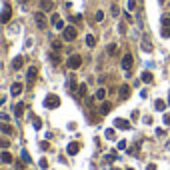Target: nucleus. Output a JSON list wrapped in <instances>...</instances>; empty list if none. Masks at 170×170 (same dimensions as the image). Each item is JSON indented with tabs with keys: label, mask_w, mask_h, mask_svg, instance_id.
<instances>
[{
	"label": "nucleus",
	"mask_w": 170,
	"mask_h": 170,
	"mask_svg": "<svg viewBox=\"0 0 170 170\" xmlns=\"http://www.w3.org/2000/svg\"><path fill=\"white\" fill-rule=\"evenodd\" d=\"M36 78H38V68H36V66H30L26 70V84L32 86L34 82H36Z\"/></svg>",
	"instance_id": "nucleus-1"
},
{
	"label": "nucleus",
	"mask_w": 170,
	"mask_h": 170,
	"mask_svg": "<svg viewBox=\"0 0 170 170\" xmlns=\"http://www.w3.org/2000/svg\"><path fill=\"white\" fill-rule=\"evenodd\" d=\"M44 106L46 108H58L60 106V98L56 96V94H48L44 98Z\"/></svg>",
	"instance_id": "nucleus-2"
},
{
	"label": "nucleus",
	"mask_w": 170,
	"mask_h": 170,
	"mask_svg": "<svg viewBox=\"0 0 170 170\" xmlns=\"http://www.w3.org/2000/svg\"><path fill=\"white\" fill-rule=\"evenodd\" d=\"M10 16H12V6L6 2L4 8H2V12H0V22H2V24H6L8 20H10Z\"/></svg>",
	"instance_id": "nucleus-3"
},
{
	"label": "nucleus",
	"mask_w": 170,
	"mask_h": 170,
	"mask_svg": "<svg viewBox=\"0 0 170 170\" xmlns=\"http://www.w3.org/2000/svg\"><path fill=\"white\" fill-rule=\"evenodd\" d=\"M66 66H68L70 70H76V68H80V66H82V58H80L78 54H74V56H70V58H68Z\"/></svg>",
	"instance_id": "nucleus-4"
},
{
	"label": "nucleus",
	"mask_w": 170,
	"mask_h": 170,
	"mask_svg": "<svg viewBox=\"0 0 170 170\" xmlns=\"http://www.w3.org/2000/svg\"><path fill=\"white\" fill-rule=\"evenodd\" d=\"M62 38H64L66 42H72V40L76 38V28H72V26H66L64 30H62Z\"/></svg>",
	"instance_id": "nucleus-5"
},
{
	"label": "nucleus",
	"mask_w": 170,
	"mask_h": 170,
	"mask_svg": "<svg viewBox=\"0 0 170 170\" xmlns=\"http://www.w3.org/2000/svg\"><path fill=\"white\" fill-rule=\"evenodd\" d=\"M128 96H130V86L128 84H120V88H118V98L122 100H128Z\"/></svg>",
	"instance_id": "nucleus-6"
},
{
	"label": "nucleus",
	"mask_w": 170,
	"mask_h": 170,
	"mask_svg": "<svg viewBox=\"0 0 170 170\" xmlns=\"http://www.w3.org/2000/svg\"><path fill=\"white\" fill-rule=\"evenodd\" d=\"M34 20H36V26H38V28H46V24H48V20H46V16H44L42 10L34 14Z\"/></svg>",
	"instance_id": "nucleus-7"
},
{
	"label": "nucleus",
	"mask_w": 170,
	"mask_h": 170,
	"mask_svg": "<svg viewBox=\"0 0 170 170\" xmlns=\"http://www.w3.org/2000/svg\"><path fill=\"white\" fill-rule=\"evenodd\" d=\"M50 22H52V26L54 28H56V30H64V20H62V18H60V16H58V14H52V18H50Z\"/></svg>",
	"instance_id": "nucleus-8"
},
{
	"label": "nucleus",
	"mask_w": 170,
	"mask_h": 170,
	"mask_svg": "<svg viewBox=\"0 0 170 170\" xmlns=\"http://www.w3.org/2000/svg\"><path fill=\"white\" fill-rule=\"evenodd\" d=\"M132 62H134L132 54H124V56H122V62H120V66H122V68H124V70L128 72V70L132 68Z\"/></svg>",
	"instance_id": "nucleus-9"
},
{
	"label": "nucleus",
	"mask_w": 170,
	"mask_h": 170,
	"mask_svg": "<svg viewBox=\"0 0 170 170\" xmlns=\"http://www.w3.org/2000/svg\"><path fill=\"white\" fill-rule=\"evenodd\" d=\"M66 152H68L70 156H76V154L80 152V144L78 142H70L68 144V148H66Z\"/></svg>",
	"instance_id": "nucleus-10"
},
{
	"label": "nucleus",
	"mask_w": 170,
	"mask_h": 170,
	"mask_svg": "<svg viewBox=\"0 0 170 170\" xmlns=\"http://www.w3.org/2000/svg\"><path fill=\"white\" fill-rule=\"evenodd\" d=\"M52 8H54L52 0H40V10H42V12H50Z\"/></svg>",
	"instance_id": "nucleus-11"
},
{
	"label": "nucleus",
	"mask_w": 170,
	"mask_h": 170,
	"mask_svg": "<svg viewBox=\"0 0 170 170\" xmlns=\"http://www.w3.org/2000/svg\"><path fill=\"white\" fill-rule=\"evenodd\" d=\"M114 126H116V128H122V130H128V128H130V122L124 120V118H116V120H114Z\"/></svg>",
	"instance_id": "nucleus-12"
},
{
	"label": "nucleus",
	"mask_w": 170,
	"mask_h": 170,
	"mask_svg": "<svg viewBox=\"0 0 170 170\" xmlns=\"http://www.w3.org/2000/svg\"><path fill=\"white\" fill-rule=\"evenodd\" d=\"M22 88H24V86L20 84V82H14L12 88H10V94H12V96H20V94H22Z\"/></svg>",
	"instance_id": "nucleus-13"
},
{
	"label": "nucleus",
	"mask_w": 170,
	"mask_h": 170,
	"mask_svg": "<svg viewBox=\"0 0 170 170\" xmlns=\"http://www.w3.org/2000/svg\"><path fill=\"white\" fill-rule=\"evenodd\" d=\"M22 64H24V56H16V58L12 60V70H20Z\"/></svg>",
	"instance_id": "nucleus-14"
},
{
	"label": "nucleus",
	"mask_w": 170,
	"mask_h": 170,
	"mask_svg": "<svg viewBox=\"0 0 170 170\" xmlns=\"http://www.w3.org/2000/svg\"><path fill=\"white\" fill-rule=\"evenodd\" d=\"M84 42H86L88 48H94V46H96V36H94V34H88V36L84 38Z\"/></svg>",
	"instance_id": "nucleus-15"
},
{
	"label": "nucleus",
	"mask_w": 170,
	"mask_h": 170,
	"mask_svg": "<svg viewBox=\"0 0 170 170\" xmlns=\"http://www.w3.org/2000/svg\"><path fill=\"white\" fill-rule=\"evenodd\" d=\"M0 160H2L4 164H14V158H12V154H10V152H2Z\"/></svg>",
	"instance_id": "nucleus-16"
},
{
	"label": "nucleus",
	"mask_w": 170,
	"mask_h": 170,
	"mask_svg": "<svg viewBox=\"0 0 170 170\" xmlns=\"http://www.w3.org/2000/svg\"><path fill=\"white\" fill-rule=\"evenodd\" d=\"M22 114H24V104H22V102H18V104L14 106V116H16V118H20Z\"/></svg>",
	"instance_id": "nucleus-17"
},
{
	"label": "nucleus",
	"mask_w": 170,
	"mask_h": 170,
	"mask_svg": "<svg viewBox=\"0 0 170 170\" xmlns=\"http://www.w3.org/2000/svg\"><path fill=\"white\" fill-rule=\"evenodd\" d=\"M0 130L4 132V134H8V136H10V134H14V128L10 124H6V122H2V124H0Z\"/></svg>",
	"instance_id": "nucleus-18"
},
{
	"label": "nucleus",
	"mask_w": 170,
	"mask_h": 170,
	"mask_svg": "<svg viewBox=\"0 0 170 170\" xmlns=\"http://www.w3.org/2000/svg\"><path fill=\"white\" fill-rule=\"evenodd\" d=\"M154 108H156L158 112H164L166 110V102H164V100H156V102H154Z\"/></svg>",
	"instance_id": "nucleus-19"
},
{
	"label": "nucleus",
	"mask_w": 170,
	"mask_h": 170,
	"mask_svg": "<svg viewBox=\"0 0 170 170\" xmlns=\"http://www.w3.org/2000/svg\"><path fill=\"white\" fill-rule=\"evenodd\" d=\"M86 90H88V86H86V84H78V90H76V94H78L80 98H84V96H86Z\"/></svg>",
	"instance_id": "nucleus-20"
},
{
	"label": "nucleus",
	"mask_w": 170,
	"mask_h": 170,
	"mask_svg": "<svg viewBox=\"0 0 170 170\" xmlns=\"http://www.w3.org/2000/svg\"><path fill=\"white\" fill-rule=\"evenodd\" d=\"M108 140H116V132H114V128H106V134H104Z\"/></svg>",
	"instance_id": "nucleus-21"
},
{
	"label": "nucleus",
	"mask_w": 170,
	"mask_h": 170,
	"mask_svg": "<svg viewBox=\"0 0 170 170\" xmlns=\"http://www.w3.org/2000/svg\"><path fill=\"white\" fill-rule=\"evenodd\" d=\"M142 50H144V52H152V44H150L146 38L142 40Z\"/></svg>",
	"instance_id": "nucleus-22"
},
{
	"label": "nucleus",
	"mask_w": 170,
	"mask_h": 170,
	"mask_svg": "<svg viewBox=\"0 0 170 170\" xmlns=\"http://www.w3.org/2000/svg\"><path fill=\"white\" fill-rule=\"evenodd\" d=\"M116 158H118V154H116V152H112V154H106V156H104V162H114Z\"/></svg>",
	"instance_id": "nucleus-23"
},
{
	"label": "nucleus",
	"mask_w": 170,
	"mask_h": 170,
	"mask_svg": "<svg viewBox=\"0 0 170 170\" xmlns=\"http://www.w3.org/2000/svg\"><path fill=\"white\" fill-rule=\"evenodd\" d=\"M94 98H96V100H104L106 98V90H104V88H100V90L96 92V96H94Z\"/></svg>",
	"instance_id": "nucleus-24"
},
{
	"label": "nucleus",
	"mask_w": 170,
	"mask_h": 170,
	"mask_svg": "<svg viewBox=\"0 0 170 170\" xmlns=\"http://www.w3.org/2000/svg\"><path fill=\"white\" fill-rule=\"evenodd\" d=\"M110 108H112V106L108 104V102H104V104L100 106V114H106V112H110Z\"/></svg>",
	"instance_id": "nucleus-25"
},
{
	"label": "nucleus",
	"mask_w": 170,
	"mask_h": 170,
	"mask_svg": "<svg viewBox=\"0 0 170 170\" xmlns=\"http://www.w3.org/2000/svg\"><path fill=\"white\" fill-rule=\"evenodd\" d=\"M162 28H170V16H162Z\"/></svg>",
	"instance_id": "nucleus-26"
},
{
	"label": "nucleus",
	"mask_w": 170,
	"mask_h": 170,
	"mask_svg": "<svg viewBox=\"0 0 170 170\" xmlns=\"http://www.w3.org/2000/svg\"><path fill=\"white\" fill-rule=\"evenodd\" d=\"M142 82H152V74L150 72H142Z\"/></svg>",
	"instance_id": "nucleus-27"
},
{
	"label": "nucleus",
	"mask_w": 170,
	"mask_h": 170,
	"mask_svg": "<svg viewBox=\"0 0 170 170\" xmlns=\"http://www.w3.org/2000/svg\"><path fill=\"white\" fill-rule=\"evenodd\" d=\"M106 50H108V54H110V56H114V54L118 52V48H116V44H110L108 46V48H106Z\"/></svg>",
	"instance_id": "nucleus-28"
},
{
	"label": "nucleus",
	"mask_w": 170,
	"mask_h": 170,
	"mask_svg": "<svg viewBox=\"0 0 170 170\" xmlns=\"http://www.w3.org/2000/svg\"><path fill=\"white\" fill-rule=\"evenodd\" d=\"M40 150H50V144H48V140H42V142H40Z\"/></svg>",
	"instance_id": "nucleus-29"
},
{
	"label": "nucleus",
	"mask_w": 170,
	"mask_h": 170,
	"mask_svg": "<svg viewBox=\"0 0 170 170\" xmlns=\"http://www.w3.org/2000/svg\"><path fill=\"white\" fill-rule=\"evenodd\" d=\"M0 146L2 148H10V142H8L6 138H0Z\"/></svg>",
	"instance_id": "nucleus-30"
},
{
	"label": "nucleus",
	"mask_w": 170,
	"mask_h": 170,
	"mask_svg": "<svg viewBox=\"0 0 170 170\" xmlns=\"http://www.w3.org/2000/svg\"><path fill=\"white\" fill-rule=\"evenodd\" d=\"M94 18H96V22H100V20L104 18V12H102V10H98V12L94 14Z\"/></svg>",
	"instance_id": "nucleus-31"
},
{
	"label": "nucleus",
	"mask_w": 170,
	"mask_h": 170,
	"mask_svg": "<svg viewBox=\"0 0 170 170\" xmlns=\"http://www.w3.org/2000/svg\"><path fill=\"white\" fill-rule=\"evenodd\" d=\"M50 60H52L54 64H60V56L58 54H50Z\"/></svg>",
	"instance_id": "nucleus-32"
},
{
	"label": "nucleus",
	"mask_w": 170,
	"mask_h": 170,
	"mask_svg": "<svg viewBox=\"0 0 170 170\" xmlns=\"http://www.w3.org/2000/svg\"><path fill=\"white\" fill-rule=\"evenodd\" d=\"M0 120H2V122H8V120H10V116H8L6 112H0Z\"/></svg>",
	"instance_id": "nucleus-33"
},
{
	"label": "nucleus",
	"mask_w": 170,
	"mask_h": 170,
	"mask_svg": "<svg viewBox=\"0 0 170 170\" xmlns=\"http://www.w3.org/2000/svg\"><path fill=\"white\" fill-rule=\"evenodd\" d=\"M22 160H24V162H30V154H28L26 150H22Z\"/></svg>",
	"instance_id": "nucleus-34"
},
{
	"label": "nucleus",
	"mask_w": 170,
	"mask_h": 170,
	"mask_svg": "<svg viewBox=\"0 0 170 170\" xmlns=\"http://www.w3.org/2000/svg\"><path fill=\"white\" fill-rule=\"evenodd\" d=\"M52 48H54V50H60V48H62V42H58V40H54V42H52Z\"/></svg>",
	"instance_id": "nucleus-35"
},
{
	"label": "nucleus",
	"mask_w": 170,
	"mask_h": 170,
	"mask_svg": "<svg viewBox=\"0 0 170 170\" xmlns=\"http://www.w3.org/2000/svg\"><path fill=\"white\" fill-rule=\"evenodd\" d=\"M40 168H42V170L48 168V160H46V158H42V160H40Z\"/></svg>",
	"instance_id": "nucleus-36"
},
{
	"label": "nucleus",
	"mask_w": 170,
	"mask_h": 170,
	"mask_svg": "<svg viewBox=\"0 0 170 170\" xmlns=\"http://www.w3.org/2000/svg\"><path fill=\"white\" fill-rule=\"evenodd\" d=\"M110 10H112V16H118V14H120V8H118L116 4H114V6H112Z\"/></svg>",
	"instance_id": "nucleus-37"
},
{
	"label": "nucleus",
	"mask_w": 170,
	"mask_h": 170,
	"mask_svg": "<svg viewBox=\"0 0 170 170\" xmlns=\"http://www.w3.org/2000/svg\"><path fill=\"white\" fill-rule=\"evenodd\" d=\"M136 8V0H128V10H134Z\"/></svg>",
	"instance_id": "nucleus-38"
},
{
	"label": "nucleus",
	"mask_w": 170,
	"mask_h": 170,
	"mask_svg": "<svg viewBox=\"0 0 170 170\" xmlns=\"http://www.w3.org/2000/svg\"><path fill=\"white\" fill-rule=\"evenodd\" d=\"M118 30H120V34H126V24H124V22H120V26H118Z\"/></svg>",
	"instance_id": "nucleus-39"
},
{
	"label": "nucleus",
	"mask_w": 170,
	"mask_h": 170,
	"mask_svg": "<svg viewBox=\"0 0 170 170\" xmlns=\"http://www.w3.org/2000/svg\"><path fill=\"white\" fill-rule=\"evenodd\" d=\"M34 128H36V130H40V128H42V122H40L38 118H36V120H34Z\"/></svg>",
	"instance_id": "nucleus-40"
},
{
	"label": "nucleus",
	"mask_w": 170,
	"mask_h": 170,
	"mask_svg": "<svg viewBox=\"0 0 170 170\" xmlns=\"http://www.w3.org/2000/svg\"><path fill=\"white\" fill-rule=\"evenodd\" d=\"M162 36L164 38H168L170 36V28H162Z\"/></svg>",
	"instance_id": "nucleus-41"
},
{
	"label": "nucleus",
	"mask_w": 170,
	"mask_h": 170,
	"mask_svg": "<svg viewBox=\"0 0 170 170\" xmlns=\"http://www.w3.org/2000/svg\"><path fill=\"white\" fill-rule=\"evenodd\" d=\"M118 148L124 150V148H126V140H120V142H118Z\"/></svg>",
	"instance_id": "nucleus-42"
},
{
	"label": "nucleus",
	"mask_w": 170,
	"mask_h": 170,
	"mask_svg": "<svg viewBox=\"0 0 170 170\" xmlns=\"http://www.w3.org/2000/svg\"><path fill=\"white\" fill-rule=\"evenodd\" d=\"M16 170H26V166H24L22 162H16Z\"/></svg>",
	"instance_id": "nucleus-43"
},
{
	"label": "nucleus",
	"mask_w": 170,
	"mask_h": 170,
	"mask_svg": "<svg viewBox=\"0 0 170 170\" xmlns=\"http://www.w3.org/2000/svg\"><path fill=\"white\" fill-rule=\"evenodd\" d=\"M74 22H76V24H80V22H82V16H80V14H76V16H74Z\"/></svg>",
	"instance_id": "nucleus-44"
},
{
	"label": "nucleus",
	"mask_w": 170,
	"mask_h": 170,
	"mask_svg": "<svg viewBox=\"0 0 170 170\" xmlns=\"http://www.w3.org/2000/svg\"><path fill=\"white\" fill-rule=\"evenodd\" d=\"M164 124H170V114H166V116H164Z\"/></svg>",
	"instance_id": "nucleus-45"
},
{
	"label": "nucleus",
	"mask_w": 170,
	"mask_h": 170,
	"mask_svg": "<svg viewBox=\"0 0 170 170\" xmlns=\"http://www.w3.org/2000/svg\"><path fill=\"white\" fill-rule=\"evenodd\" d=\"M146 170H156V164H148V166H146Z\"/></svg>",
	"instance_id": "nucleus-46"
},
{
	"label": "nucleus",
	"mask_w": 170,
	"mask_h": 170,
	"mask_svg": "<svg viewBox=\"0 0 170 170\" xmlns=\"http://www.w3.org/2000/svg\"><path fill=\"white\" fill-rule=\"evenodd\" d=\"M0 104H4V98H2V96H0Z\"/></svg>",
	"instance_id": "nucleus-47"
},
{
	"label": "nucleus",
	"mask_w": 170,
	"mask_h": 170,
	"mask_svg": "<svg viewBox=\"0 0 170 170\" xmlns=\"http://www.w3.org/2000/svg\"><path fill=\"white\" fill-rule=\"evenodd\" d=\"M168 106H170V96H168Z\"/></svg>",
	"instance_id": "nucleus-48"
},
{
	"label": "nucleus",
	"mask_w": 170,
	"mask_h": 170,
	"mask_svg": "<svg viewBox=\"0 0 170 170\" xmlns=\"http://www.w3.org/2000/svg\"><path fill=\"white\" fill-rule=\"evenodd\" d=\"M18 2H26V0H18Z\"/></svg>",
	"instance_id": "nucleus-49"
},
{
	"label": "nucleus",
	"mask_w": 170,
	"mask_h": 170,
	"mask_svg": "<svg viewBox=\"0 0 170 170\" xmlns=\"http://www.w3.org/2000/svg\"><path fill=\"white\" fill-rule=\"evenodd\" d=\"M112 170H120V168H112Z\"/></svg>",
	"instance_id": "nucleus-50"
},
{
	"label": "nucleus",
	"mask_w": 170,
	"mask_h": 170,
	"mask_svg": "<svg viewBox=\"0 0 170 170\" xmlns=\"http://www.w3.org/2000/svg\"><path fill=\"white\" fill-rule=\"evenodd\" d=\"M128 170H134V168H128Z\"/></svg>",
	"instance_id": "nucleus-51"
}]
</instances>
